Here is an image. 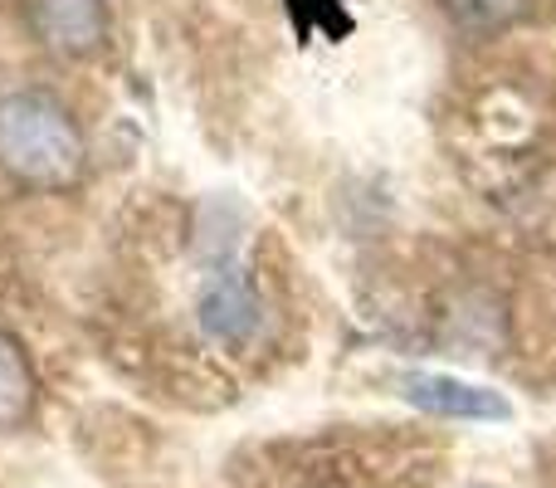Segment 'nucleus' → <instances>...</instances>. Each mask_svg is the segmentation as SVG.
<instances>
[{
	"label": "nucleus",
	"mask_w": 556,
	"mask_h": 488,
	"mask_svg": "<svg viewBox=\"0 0 556 488\" xmlns=\"http://www.w3.org/2000/svg\"><path fill=\"white\" fill-rule=\"evenodd\" d=\"M88 172L78 117L54 93L20 88L0 98V176L25 191H74Z\"/></svg>",
	"instance_id": "nucleus-1"
},
{
	"label": "nucleus",
	"mask_w": 556,
	"mask_h": 488,
	"mask_svg": "<svg viewBox=\"0 0 556 488\" xmlns=\"http://www.w3.org/2000/svg\"><path fill=\"white\" fill-rule=\"evenodd\" d=\"M29 29L59 59H88L108 39V0H29Z\"/></svg>",
	"instance_id": "nucleus-2"
},
{
	"label": "nucleus",
	"mask_w": 556,
	"mask_h": 488,
	"mask_svg": "<svg viewBox=\"0 0 556 488\" xmlns=\"http://www.w3.org/2000/svg\"><path fill=\"white\" fill-rule=\"evenodd\" d=\"M201 333L220 347H244L260 333V293H254L244 268H220L211 274V284L201 288Z\"/></svg>",
	"instance_id": "nucleus-3"
},
{
	"label": "nucleus",
	"mask_w": 556,
	"mask_h": 488,
	"mask_svg": "<svg viewBox=\"0 0 556 488\" xmlns=\"http://www.w3.org/2000/svg\"><path fill=\"white\" fill-rule=\"evenodd\" d=\"M405 401L420 405L425 415H440V421H508L513 415V405L498 391L459 381V376H440V372L405 376Z\"/></svg>",
	"instance_id": "nucleus-4"
},
{
	"label": "nucleus",
	"mask_w": 556,
	"mask_h": 488,
	"mask_svg": "<svg viewBox=\"0 0 556 488\" xmlns=\"http://www.w3.org/2000/svg\"><path fill=\"white\" fill-rule=\"evenodd\" d=\"M35 366L25 347L10 333H0V430H20L35 415Z\"/></svg>",
	"instance_id": "nucleus-5"
},
{
	"label": "nucleus",
	"mask_w": 556,
	"mask_h": 488,
	"mask_svg": "<svg viewBox=\"0 0 556 488\" xmlns=\"http://www.w3.org/2000/svg\"><path fill=\"white\" fill-rule=\"evenodd\" d=\"M444 5H450V15L469 29H503L522 15L528 0H444Z\"/></svg>",
	"instance_id": "nucleus-6"
},
{
	"label": "nucleus",
	"mask_w": 556,
	"mask_h": 488,
	"mask_svg": "<svg viewBox=\"0 0 556 488\" xmlns=\"http://www.w3.org/2000/svg\"><path fill=\"white\" fill-rule=\"evenodd\" d=\"M288 10L298 20V35H313V25H323L327 35H346L352 29V20L342 15V0H288Z\"/></svg>",
	"instance_id": "nucleus-7"
}]
</instances>
